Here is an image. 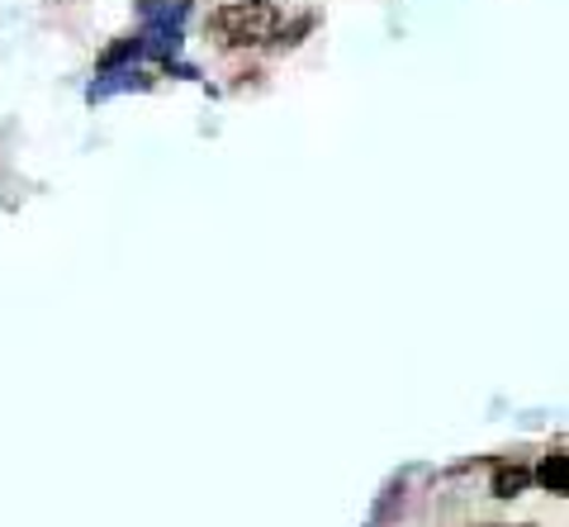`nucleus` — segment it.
Instances as JSON below:
<instances>
[{"mask_svg": "<svg viewBox=\"0 0 569 527\" xmlns=\"http://www.w3.org/2000/svg\"><path fill=\"white\" fill-rule=\"evenodd\" d=\"M152 77L148 72H138V67H119V72H100L91 81V91H86V100H110L119 91H148Z\"/></svg>", "mask_w": 569, "mask_h": 527, "instance_id": "nucleus-2", "label": "nucleus"}, {"mask_svg": "<svg viewBox=\"0 0 569 527\" xmlns=\"http://www.w3.org/2000/svg\"><path fill=\"white\" fill-rule=\"evenodd\" d=\"M142 58V39L138 33H129V39H119V43H110L96 58V72H119V67H133Z\"/></svg>", "mask_w": 569, "mask_h": 527, "instance_id": "nucleus-6", "label": "nucleus"}, {"mask_svg": "<svg viewBox=\"0 0 569 527\" xmlns=\"http://www.w3.org/2000/svg\"><path fill=\"white\" fill-rule=\"evenodd\" d=\"M142 24H186L190 20V0H138Z\"/></svg>", "mask_w": 569, "mask_h": 527, "instance_id": "nucleus-5", "label": "nucleus"}, {"mask_svg": "<svg viewBox=\"0 0 569 527\" xmlns=\"http://www.w3.org/2000/svg\"><path fill=\"white\" fill-rule=\"evenodd\" d=\"M181 29L186 24H142V58H162V62H171L176 52H181Z\"/></svg>", "mask_w": 569, "mask_h": 527, "instance_id": "nucleus-3", "label": "nucleus"}, {"mask_svg": "<svg viewBox=\"0 0 569 527\" xmlns=\"http://www.w3.org/2000/svg\"><path fill=\"white\" fill-rule=\"evenodd\" d=\"M527 485H531V470L527 466H498L489 489H493V499H518Z\"/></svg>", "mask_w": 569, "mask_h": 527, "instance_id": "nucleus-7", "label": "nucleus"}, {"mask_svg": "<svg viewBox=\"0 0 569 527\" xmlns=\"http://www.w3.org/2000/svg\"><path fill=\"white\" fill-rule=\"evenodd\" d=\"M479 527H512V523H479ZM518 527H531V523H518Z\"/></svg>", "mask_w": 569, "mask_h": 527, "instance_id": "nucleus-8", "label": "nucleus"}, {"mask_svg": "<svg viewBox=\"0 0 569 527\" xmlns=\"http://www.w3.org/2000/svg\"><path fill=\"white\" fill-rule=\"evenodd\" d=\"M537 480H541L546 495H556V499L569 495V456H565V447H556V451L546 456L541 470H537Z\"/></svg>", "mask_w": 569, "mask_h": 527, "instance_id": "nucleus-4", "label": "nucleus"}, {"mask_svg": "<svg viewBox=\"0 0 569 527\" xmlns=\"http://www.w3.org/2000/svg\"><path fill=\"white\" fill-rule=\"evenodd\" d=\"M209 29L219 33L223 48H261L280 33V10L271 0H228L223 10L209 14Z\"/></svg>", "mask_w": 569, "mask_h": 527, "instance_id": "nucleus-1", "label": "nucleus"}]
</instances>
